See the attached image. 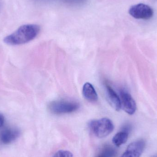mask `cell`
<instances>
[{"label":"cell","mask_w":157,"mask_h":157,"mask_svg":"<svg viewBox=\"0 0 157 157\" xmlns=\"http://www.w3.org/2000/svg\"><path fill=\"white\" fill-rule=\"evenodd\" d=\"M40 27L35 24H27L19 27L15 31L4 38L5 43L11 46L22 45L34 40L40 31Z\"/></svg>","instance_id":"6da1fadb"},{"label":"cell","mask_w":157,"mask_h":157,"mask_svg":"<svg viewBox=\"0 0 157 157\" xmlns=\"http://www.w3.org/2000/svg\"><path fill=\"white\" fill-rule=\"evenodd\" d=\"M88 126L92 133L99 138L108 136L114 129L112 121L107 118L90 121Z\"/></svg>","instance_id":"7a4b0ae2"},{"label":"cell","mask_w":157,"mask_h":157,"mask_svg":"<svg viewBox=\"0 0 157 157\" xmlns=\"http://www.w3.org/2000/svg\"><path fill=\"white\" fill-rule=\"evenodd\" d=\"M79 108L77 102L64 100L52 101L48 105L50 111L55 114L71 113L77 111Z\"/></svg>","instance_id":"3957f363"},{"label":"cell","mask_w":157,"mask_h":157,"mask_svg":"<svg viewBox=\"0 0 157 157\" xmlns=\"http://www.w3.org/2000/svg\"><path fill=\"white\" fill-rule=\"evenodd\" d=\"M129 13L136 19L148 20L153 17L154 15L153 8L144 3L134 5L130 7Z\"/></svg>","instance_id":"277c9868"},{"label":"cell","mask_w":157,"mask_h":157,"mask_svg":"<svg viewBox=\"0 0 157 157\" xmlns=\"http://www.w3.org/2000/svg\"><path fill=\"white\" fill-rule=\"evenodd\" d=\"M121 106L124 110L130 115H132L136 111V104L132 97L125 90L120 91Z\"/></svg>","instance_id":"5b68a950"},{"label":"cell","mask_w":157,"mask_h":157,"mask_svg":"<svg viewBox=\"0 0 157 157\" xmlns=\"http://www.w3.org/2000/svg\"><path fill=\"white\" fill-rule=\"evenodd\" d=\"M146 144L143 140H137L130 144L121 157H140L145 148Z\"/></svg>","instance_id":"8992f818"},{"label":"cell","mask_w":157,"mask_h":157,"mask_svg":"<svg viewBox=\"0 0 157 157\" xmlns=\"http://www.w3.org/2000/svg\"><path fill=\"white\" fill-rule=\"evenodd\" d=\"M20 135V132L17 128H6L0 132V144L7 145L13 142Z\"/></svg>","instance_id":"52a82bcc"},{"label":"cell","mask_w":157,"mask_h":157,"mask_svg":"<svg viewBox=\"0 0 157 157\" xmlns=\"http://www.w3.org/2000/svg\"><path fill=\"white\" fill-rule=\"evenodd\" d=\"M105 88L109 103L114 110L119 111L121 108L120 98L108 83H105Z\"/></svg>","instance_id":"ba28073f"},{"label":"cell","mask_w":157,"mask_h":157,"mask_svg":"<svg viewBox=\"0 0 157 157\" xmlns=\"http://www.w3.org/2000/svg\"><path fill=\"white\" fill-rule=\"evenodd\" d=\"M82 94L87 100L94 102L98 100V96L94 86L89 83L84 84L82 89Z\"/></svg>","instance_id":"9c48e42d"},{"label":"cell","mask_w":157,"mask_h":157,"mask_svg":"<svg viewBox=\"0 0 157 157\" xmlns=\"http://www.w3.org/2000/svg\"><path fill=\"white\" fill-rule=\"evenodd\" d=\"M117 152L114 147L109 145H105L101 147L95 157H115Z\"/></svg>","instance_id":"30bf717a"},{"label":"cell","mask_w":157,"mask_h":157,"mask_svg":"<svg viewBox=\"0 0 157 157\" xmlns=\"http://www.w3.org/2000/svg\"><path fill=\"white\" fill-rule=\"evenodd\" d=\"M129 133L125 131L117 133L113 138V143L116 147H120L125 144L128 140Z\"/></svg>","instance_id":"8fae6325"},{"label":"cell","mask_w":157,"mask_h":157,"mask_svg":"<svg viewBox=\"0 0 157 157\" xmlns=\"http://www.w3.org/2000/svg\"><path fill=\"white\" fill-rule=\"evenodd\" d=\"M52 157H73V155L70 151L61 150L56 152Z\"/></svg>","instance_id":"7c38bea8"},{"label":"cell","mask_w":157,"mask_h":157,"mask_svg":"<svg viewBox=\"0 0 157 157\" xmlns=\"http://www.w3.org/2000/svg\"><path fill=\"white\" fill-rule=\"evenodd\" d=\"M5 119L3 115L0 113V128L3 125Z\"/></svg>","instance_id":"4fadbf2b"},{"label":"cell","mask_w":157,"mask_h":157,"mask_svg":"<svg viewBox=\"0 0 157 157\" xmlns=\"http://www.w3.org/2000/svg\"><path fill=\"white\" fill-rule=\"evenodd\" d=\"M153 157H157V156H154Z\"/></svg>","instance_id":"5bb4252c"}]
</instances>
